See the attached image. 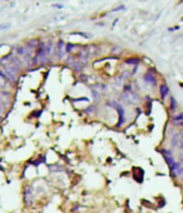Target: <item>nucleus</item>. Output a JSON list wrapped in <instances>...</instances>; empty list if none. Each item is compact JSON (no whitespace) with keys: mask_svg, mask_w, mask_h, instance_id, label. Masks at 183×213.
Masks as SVG:
<instances>
[{"mask_svg":"<svg viewBox=\"0 0 183 213\" xmlns=\"http://www.w3.org/2000/svg\"><path fill=\"white\" fill-rule=\"evenodd\" d=\"M172 147L177 149H180V150H183V138L181 137L180 134H174L171 138V141H170Z\"/></svg>","mask_w":183,"mask_h":213,"instance_id":"3","label":"nucleus"},{"mask_svg":"<svg viewBox=\"0 0 183 213\" xmlns=\"http://www.w3.org/2000/svg\"><path fill=\"white\" fill-rule=\"evenodd\" d=\"M144 79L147 84H149V85H155V77H154V75H153L151 70H149V72H147V74L145 75Z\"/></svg>","mask_w":183,"mask_h":213,"instance_id":"4","label":"nucleus"},{"mask_svg":"<svg viewBox=\"0 0 183 213\" xmlns=\"http://www.w3.org/2000/svg\"><path fill=\"white\" fill-rule=\"evenodd\" d=\"M122 99L124 101H127V103H131V104H137L138 102H139V98H138V96L135 93V92H133L131 90V91H124L123 93H122Z\"/></svg>","mask_w":183,"mask_h":213,"instance_id":"2","label":"nucleus"},{"mask_svg":"<svg viewBox=\"0 0 183 213\" xmlns=\"http://www.w3.org/2000/svg\"><path fill=\"white\" fill-rule=\"evenodd\" d=\"M181 137H182V138H183V131H182V132H181Z\"/></svg>","mask_w":183,"mask_h":213,"instance_id":"14","label":"nucleus"},{"mask_svg":"<svg viewBox=\"0 0 183 213\" xmlns=\"http://www.w3.org/2000/svg\"><path fill=\"white\" fill-rule=\"evenodd\" d=\"M120 9H124V7H123V5H121V7H119V8H118V9H115V10H113V11H115V12H118Z\"/></svg>","mask_w":183,"mask_h":213,"instance_id":"11","label":"nucleus"},{"mask_svg":"<svg viewBox=\"0 0 183 213\" xmlns=\"http://www.w3.org/2000/svg\"><path fill=\"white\" fill-rule=\"evenodd\" d=\"M5 27H10V24H5V25H0V30L2 29H5Z\"/></svg>","mask_w":183,"mask_h":213,"instance_id":"10","label":"nucleus"},{"mask_svg":"<svg viewBox=\"0 0 183 213\" xmlns=\"http://www.w3.org/2000/svg\"><path fill=\"white\" fill-rule=\"evenodd\" d=\"M180 177H181V180L183 181V168L181 169V175H180Z\"/></svg>","mask_w":183,"mask_h":213,"instance_id":"12","label":"nucleus"},{"mask_svg":"<svg viewBox=\"0 0 183 213\" xmlns=\"http://www.w3.org/2000/svg\"><path fill=\"white\" fill-rule=\"evenodd\" d=\"M170 109H171L172 111H174L177 109V102L176 100H174V98H171V104H170Z\"/></svg>","mask_w":183,"mask_h":213,"instance_id":"8","label":"nucleus"},{"mask_svg":"<svg viewBox=\"0 0 183 213\" xmlns=\"http://www.w3.org/2000/svg\"><path fill=\"white\" fill-rule=\"evenodd\" d=\"M170 169H171V176L172 177H178L181 175V166H180V163H174V165L170 167Z\"/></svg>","mask_w":183,"mask_h":213,"instance_id":"5","label":"nucleus"},{"mask_svg":"<svg viewBox=\"0 0 183 213\" xmlns=\"http://www.w3.org/2000/svg\"><path fill=\"white\" fill-rule=\"evenodd\" d=\"M174 122H179V124H180L181 122H183V114H179L178 116L174 117Z\"/></svg>","mask_w":183,"mask_h":213,"instance_id":"7","label":"nucleus"},{"mask_svg":"<svg viewBox=\"0 0 183 213\" xmlns=\"http://www.w3.org/2000/svg\"><path fill=\"white\" fill-rule=\"evenodd\" d=\"M138 62H139L138 59H129V60H127V64H131V63H133V64H137Z\"/></svg>","mask_w":183,"mask_h":213,"instance_id":"9","label":"nucleus"},{"mask_svg":"<svg viewBox=\"0 0 183 213\" xmlns=\"http://www.w3.org/2000/svg\"><path fill=\"white\" fill-rule=\"evenodd\" d=\"M180 161H181V162H183V155H182V154L180 155Z\"/></svg>","mask_w":183,"mask_h":213,"instance_id":"13","label":"nucleus"},{"mask_svg":"<svg viewBox=\"0 0 183 213\" xmlns=\"http://www.w3.org/2000/svg\"><path fill=\"white\" fill-rule=\"evenodd\" d=\"M160 91H161L162 99H165L166 96L168 94V87L166 85H161V87H160Z\"/></svg>","mask_w":183,"mask_h":213,"instance_id":"6","label":"nucleus"},{"mask_svg":"<svg viewBox=\"0 0 183 213\" xmlns=\"http://www.w3.org/2000/svg\"><path fill=\"white\" fill-rule=\"evenodd\" d=\"M109 104H110V106L115 107V108L117 109L118 113H119V122H118L117 126H118V128H120V126H121L122 124L125 122V117H124V116H125V110H124V108H123V106H122L121 104H118V103H116V102H110Z\"/></svg>","mask_w":183,"mask_h":213,"instance_id":"1","label":"nucleus"}]
</instances>
